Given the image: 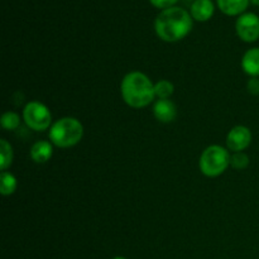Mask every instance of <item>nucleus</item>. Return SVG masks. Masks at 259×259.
I'll list each match as a JSON object with an SVG mask.
<instances>
[{
	"mask_svg": "<svg viewBox=\"0 0 259 259\" xmlns=\"http://www.w3.org/2000/svg\"><path fill=\"white\" fill-rule=\"evenodd\" d=\"M214 4L211 0H195L191 5V17L197 22H206L214 15Z\"/></svg>",
	"mask_w": 259,
	"mask_h": 259,
	"instance_id": "9",
	"label": "nucleus"
},
{
	"mask_svg": "<svg viewBox=\"0 0 259 259\" xmlns=\"http://www.w3.org/2000/svg\"><path fill=\"white\" fill-rule=\"evenodd\" d=\"M13 162V147L7 139L0 141V168L7 171Z\"/></svg>",
	"mask_w": 259,
	"mask_h": 259,
	"instance_id": "14",
	"label": "nucleus"
},
{
	"mask_svg": "<svg viewBox=\"0 0 259 259\" xmlns=\"http://www.w3.org/2000/svg\"><path fill=\"white\" fill-rule=\"evenodd\" d=\"M230 157L229 151L224 147L218 144L209 146L200 156V171L206 177L220 176L230 166Z\"/></svg>",
	"mask_w": 259,
	"mask_h": 259,
	"instance_id": "4",
	"label": "nucleus"
},
{
	"mask_svg": "<svg viewBox=\"0 0 259 259\" xmlns=\"http://www.w3.org/2000/svg\"><path fill=\"white\" fill-rule=\"evenodd\" d=\"M238 37L248 43L255 42L259 38V17L254 13H243L235 23Z\"/></svg>",
	"mask_w": 259,
	"mask_h": 259,
	"instance_id": "6",
	"label": "nucleus"
},
{
	"mask_svg": "<svg viewBox=\"0 0 259 259\" xmlns=\"http://www.w3.org/2000/svg\"><path fill=\"white\" fill-rule=\"evenodd\" d=\"M250 2H252L254 5H257V7H259V0H250Z\"/></svg>",
	"mask_w": 259,
	"mask_h": 259,
	"instance_id": "20",
	"label": "nucleus"
},
{
	"mask_svg": "<svg viewBox=\"0 0 259 259\" xmlns=\"http://www.w3.org/2000/svg\"><path fill=\"white\" fill-rule=\"evenodd\" d=\"M2 126L7 131H15L20 124V116L14 111H7L2 116Z\"/></svg>",
	"mask_w": 259,
	"mask_h": 259,
	"instance_id": "16",
	"label": "nucleus"
},
{
	"mask_svg": "<svg viewBox=\"0 0 259 259\" xmlns=\"http://www.w3.org/2000/svg\"><path fill=\"white\" fill-rule=\"evenodd\" d=\"M113 259H126V258H124V257H115V258H113Z\"/></svg>",
	"mask_w": 259,
	"mask_h": 259,
	"instance_id": "21",
	"label": "nucleus"
},
{
	"mask_svg": "<svg viewBox=\"0 0 259 259\" xmlns=\"http://www.w3.org/2000/svg\"><path fill=\"white\" fill-rule=\"evenodd\" d=\"M175 86L168 80H159L154 85V93L158 99H169V96L174 94Z\"/></svg>",
	"mask_w": 259,
	"mask_h": 259,
	"instance_id": "15",
	"label": "nucleus"
},
{
	"mask_svg": "<svg viewBox=\"0 0 259 259\" xmlns=\"http://www.w3.org/2000/svg\"><path fill=\"white\" fill-rule=\"evenodd\" d=\"M153 114L161 123H171L177 116V108L169 99H158L153 105Z\"/></svg>",
	"mask_w": 259,
	"mask_h": 259,
	"instance_id": "8",
	"label": "nucleus"
},
{
	"mask_svg": "<svg viewBox=\"0 0 259 259\" xmlns=\"http://www.w3.org/2000/svg\"><path fill=\"white\" fill-rule=\"evenodd\" d=\"M249 5V0H218V7L224 14L230 15H242Z\"/></svg>",
	"mask_w": 259,
	"mask_h": 259,
	"instance_id": "12",
	"label": "nucleus"
},
{
	"mask_svg": "<svg viewBox=\"0 0 259 259\" xmlns=\"http://www.w3.org/2000/svg\"><path fill=\"white\" fill-rule=\"evenodd\" d=\"M154 29L164 42H179L191 32L192 17L180 7L168 8L157 15Z\"/></svg>",
	"mask_w": 259,
	"mask_h": 259,
	"instance_id": "1",
	"label": "nucleus"
},
{
	"mask_svg": "<svg viewBox=\"0 0 259 259\" xmlns=\"http://www.w3.org/2000/svg\"><path fill=\"white\" fill-rule=\"evenodd\" d=\"M230 166L237 171H242L249 166V157L244 152H235L230 157Z\"/></svg>",
	"mask_w": 259,
	"mask_h": 259,
	"instance_id": "17",
	"label": "nucleus"
},
{
	"mask_svg": "<svg viewBox=\"0 0 259 259\" xmlns=\"http://www.w3.org/2000/svg\"><path fill=\"white\" fill-rule=\"evenodd\" d=\"M23 119L32 131L43 132L52 126V114L45 104L30 101L24 106Z\"/></svg>",
	"mask_w": 259,
	"mask_h": 259,
	"instance_id": "5",
	"label": "nucleus"
},
{
	"mask_svg": "<svg viewBox=\"0 0 259 259\" xmlns=\"http://www.w3.org/2000/svg\"><path fill=\"white\" fill-rule=\"evenodd\" d=\"M247 90L252 95H259V77H252L248 81Z\"/></svg>",
	"mask_w": 259,
	"mask_h": 259,
	"instance_id": "19",
	"label": "nucleus"
},
{
	"mask_svg": "<svg viewBox=\"0 0 259 259\" xmlns=\"http://www.w3.org/2000/svg\"><path fill=\"white\" fill-rule=\"evenodd\" d=\"M189 2H191V0H189ZM194 2H195V0H194Z\"/></svg>",
	"mask_w": 259,
	"mask_h": 259,
	"instance_id": "22",
	"label": "nucleus"
},
{
	"mask_svg": "<svg viewBox=\"0 0 259 259\" xmlns=\"http://www.w3.org/2000/svg\"><path fill=\"white\" fill-rule=\"evenodd\" d=\"M151 4L153 7L158 8V9H168V8H172L175 4H176L179 0H149Z\"/></svg>",
	"mask_w": 259,
	"mask_h": 259,
	"instance_id": "18",
	"label": "nucleus"
},
{
	"mask_svg": "<svg viewBox=\"0 0 259 259\" xmlns=\"http://www.w3.org/2000/svg\"><path fill=\"white\" fill-rule=\"evenodd\" d=\"M120 93L126 105L134 109L146 108L156 98L153 82L148 76L139 71H133L124 76Z\"/></svg>",
	"mask_w": 259,
	"mask_h": 259,
	"instance_id": "2",
	"label": "nucleus"
},
{
	"mask_svg": "<svg viewBox=\"0 0 259 259\" xmlns=\"http://www.w3.org/2000/svg\"><path fill=\"white\" fill-rule=\"evenodd\" d=\"M242 68L250 77H259V47L250 48L244 53Z\"/></svg>",
	"mask_w": 259,
	"mask_h": 259,
	"instance_id": "10",
	"label": "nucleus"
},
{
	"mask_svg": "<svg viewBox=\"0 0 259 259\" xmlns=\"http://www.w3.org/2000/svg\"><path fill=\"white\" fill-rule=\"evenodd\" d=\"M17 186V179L10 172L3 171L0 175V192L3 196H9L14 194Z\"/></svg>",
	"mask_w": 259,
	"mask_h": 259,
	"instance_id": "13",
	"label": "nucleus"
},
{
	"mask_svg": "<svg viewBox=\"0 0 259 259\" xmlns=\"http://www.w3.org/2000/svg\"><path fill=\"white\" fill-rule=\"evenodd\" d=\"M53 154V147L51 142L38 141L30 148V158L35 163H46Z\"/></svg>",
	"mask_w": 259,
	"mask_h": 259,
	"instance_id": "11",
	"label": "nucleus"
},
{
	"mask_svg": "<svg viewBox=\"0 0 259 259\" xmlns=\"http://www.w3.org/2000/svg\"><path fill=\"white\" fill-rule=\"evenodd\" d=\"M252 142V132L249 128L244 125H237L228 133L227 146L229 151L243 152L248 148Z\"/></svg>",
	"mask_w": 259,
	"mask_h": 259,
	"instance_id": "7",
	"label": "nucleus"
},
{
	"mask_svg": "<svg viewBox=\"0 0 259 259\" xmlns=\"http://www.w3.org/2000/svg\"><path fill=\"white\" fill-rule=\"evenodd\" d=\"M48 137L51 143L58 148H70L82 139L83 126L76 118L66 116L52 124Z\"/></svg>",
	"mask_w": 259,
	"mask_h": 259,
	"instance_id": "3",
	"label": "nucleus"
}]
</instances>
